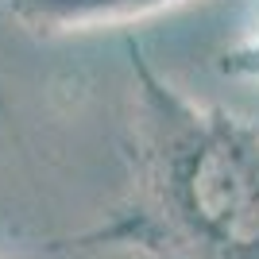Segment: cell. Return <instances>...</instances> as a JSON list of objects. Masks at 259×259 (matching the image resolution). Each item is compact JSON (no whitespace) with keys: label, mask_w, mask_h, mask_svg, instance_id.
<instances>
[{"label":"cell","mask_w":259,"mask_h":259,"mask_svg":"<svg viewBox=\"0 0 259 259\" xmlns=\"http://www.w3.org/2000/svg\"><path fill=\"white\" fill-rule=\"evenodd\" d=\"M132 70L128 190L97 225L51 251L143 259H259V120L194 101L124 39Z\"/></svg>","instance_id":"cell-1"},{"label":"cell","mask_w":259,"mask_h":259,"mask_svg":"<svg viewBox=\"0 0 259 259\" xmlns=\"http://www.w3.org/2000/svg\"><path fill=\"white\" fill-rule=\"evenodd\" d=\"M186 0H8V12L35 35H70L89 27L132 23Z\"/></svg>","instance_id":"cell-2"},{"label":"cell","mask_w":259,"mask_h":259,"mask_svg":"<svg viewBox=\"0 0 259 259\" xmlns=\"http://www.w3.org/2000/svg\"><path fill=\"white\" fill-rule=\"evenodd\" d=\"M217 70L228 77H244V81H259V23L255 31H248L240 43H232L228 51H221Z\"/></svg>","instance_id":"cell-3"}]
</instances>
